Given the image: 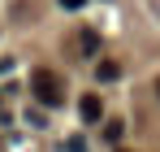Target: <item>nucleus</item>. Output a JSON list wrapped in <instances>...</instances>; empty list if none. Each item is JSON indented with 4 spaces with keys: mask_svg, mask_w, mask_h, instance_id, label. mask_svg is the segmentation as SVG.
I'll return each instance as SVG.
<instances>
[{
    "mask_svg": "<svg viewBox=\"0 0 160 152\" xmlns=\"http://www.w3.org/2000/svg\"><path fill=\"white\" fill-rule=\"evenodd\" d=\"M69 152H87V148H82V139H69Z\"/></svg>",
    "mask_w": 160,
    "mask_h": 152,
    "instance_id": "obj_7",
    "label": "nucleus"
},
{
    "mask_svg": "<svg viewBox=\"0 0 160 152\" xmlns=\"http://www.w3.org/2000/svg\"><path fill=\"white\" fill-rule=\"evenodd\" d=\"M78 48L82 52H95V48H100V35H95V30H82V35H78Z\"/></svg>",
    "mask_w": 160,
    "mask_h": 152,
    "instance_id": "obj_4",
    "label": "nucleus"
},
{
    "mask_svg": "<svg viewBox=\"0 0 160 152\" xmlns=\"http://www.w3.org/2000/svg\"><path fill=\"white\" fill-rule=\"evenodd\" d=\"M121 135H126V126H121L117 117H112V122H104V139H108V144H117Z\"/></svg>",
    "mask_w": 160,
    "mask_h": 152,
    "instance_id": "obj_5",
    "label": "nucleus"
},
{
    "mask_svg": "<svg viewBox=\"0 0 160 152\" xmlns=\"http://www.w3.org/2000/svg\"><path fill=\"white\" fill-rule=\"evenodd\" d=\"M61 4H65V9H82L87 0H61Z\"/></svg>",
    "mask_w": 160,
    "mask_h": 152,
    "instance_id": "obj_6",
    "label": "nucleus"
},
{
    "mask_svg": "<svg viewBox=\"0 0 160 152\" xmlns=\"http://www.w3.org/2000/svg\"><path fill=\"white\" fill-rule=\"evenodd\" d=\"M30 91H35V100L48 104V109H56V104L65 100V87H61V78H56L52 70H35V74H30Z\"/></svg>",
    "mask_w": 160,
    "mask_h": 152,
    "instance_id": "obj_1",
    "label": "nucleus"
},
{
    "mask_svg": "<svg viewBox=\"0 0 160 152\" xmlns=\"http://www.w3.org/2000/svg\"><path fill=\"white\" fill-rule=\"evenodd\" d=\"M156 96H160V83H156Z\"/></svg>",
    "mask_w": 160,
    "mask_h": 152,
    "instance_id": "obj_8",
    "label": "nucleus"
},
{
    "mask_svg": "<svg viewBox=\"0 0 160 152\" xmlns=\"http://www.w3.org/2000/svg\"><path fill=\"white\" fill-rule=\"evenodd\" d=\"M117 74H121V65H117V61H100V65H95V78H100V83H112Z\"/></svg>",
    "mask_w": 160,
    "mask_h": 152,
    "instance_id": "obj_3",
    "label": "nucleus"
},
{
    "mask_svg": "<svg viewBox=\"0 0 160 152\" xmlns=\"http://www.w3.org/2000/svg\"><path fill=\"white\" fill-rule=\"evenodd\" d=\"M78 117L82 122H100V117H104V100H100L95 91H87V96L78 100Z\"/></svg>",
    "mask_w": 160,
    "mask_h": 152,
    "instance_id": "obj_2",
    "label": "nucleus"
}]
</instances>
